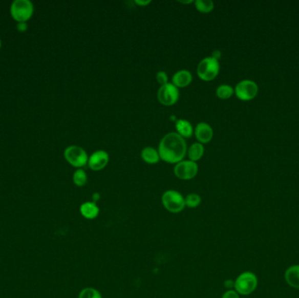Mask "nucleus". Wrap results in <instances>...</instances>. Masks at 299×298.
I'll list each match as a JSON object with an SVG mask.
<instances>
[{"mask_svg": "<svg viewBox=\"0 0 299 298\" xmlns=\"http://www.w3.org/2000/svg\"><path fill=\"white\" fill-rule=\"evenodd\" d=\"M186 150L185 139L177 132H170L162 138L158 152L162 160L169 164H178L185 158Z\"/></svg>", "mask_w": 299, "mask_h": 298, "instance_id": "f257e3e1", "label": "nucleus"}, {"mask_svg": "<svg viewBox=\"0 0 299 298\" xmlns=\"http://www.w3.org/2000/svg\"><path fill=\"white\" fill-rule=\"evenodd\" d=\"M258 275L254 272H243L234 280V290L240 295H251L258 287Z\"/></svg>", "mask_w": 299, "mask_h": 298, "instance_id": "f03ea898", "label": "nucleus"}, {"mask_svg": "<svg viewBox=\"0 0 299 298\" xmlns=\"http://www.w3.org/2000/svg\"><path fill=\"white\" fill-rule=\"evenodd\" d=\"M34 6L30 0H14L10 7L12 18L17 23L27 22L33 15Z\"/></svg>", "mask_w": 299, "mask_h": 298, "instance_id": "7ed1b4c3", "label": "nucleus"}, {"mask_svg": "<svg viewBox=\"0 0 299 298\" xmlns=\"http://www.w3.org/2000/svg\"><path fill=\"white\" fill-rule=\"evenodd\" d=\"M161 201L164 207L172 214H179L186 207L185 198L175 190L165 191L162 195Z\"/></svg>", "mask_w": 299, "mask_h": 298, "instance_id": "20e7f679", "label": "nucleus"}, {"mask_svg": "<svg viewBox=\"0 0 299 298\" xmlns=\"http://www.w3.org/2000/svg\"><path fill=\"white\" fill-rule=\"evenodd\" d=\"M220 72V63L215 58L206 57L199 63L197 68V74L201 80L210 81L216 79Z\"/></svg>", "mask_w": 299, "mask_h": 298, "instance_id": "39448f33", "label": "nucleus"}, {"mask_svg": "<svg viewBox=\"0 0 299 298\" xmlns=\"http://www.w3.org/2000/svg\"><path fill=\"white\" fill-rule=\"evenodd\" d=\"M64 158L69 164L79 169L85 166L89 161L87 152L77 145L67 147L64 151Z\"/></svg>", "mask_w": 299, "mask_h": 298, "instance_id": "423d86ee", "label": "nucleus"}, {"mask_svg": "<svg viewBox=\"0 0 299 298\" xmlns=\"http://www.w3.org/2000/svg\"><path fill=\"white\" fill-rule=\"evenodd\" d=\"M259 88L257 82L251 80H243L237 83L234 94L241 101H251L258 96Z\"/></svg>", "mask_w": 299, "mask_h": 298, "instance_id": "0eeeda50", "label": "nucleus"}, {"mask_svg": "<svg viewBox=\"0 0 299 298\" xmlns=\"http://www.w3.org/2000/svg\"><path fill=\"white\" fill-rule=\"evenodd\" d=\"M180 98V91L174 84L168 82L159 88L158 91V99L161 104L172 106L175 104Z\"/></svg>", "mask_w": 299, "mask_h": 298, "instance_id": "6e6552de", "label": "nucleus"}, {"mask_svg": "<svg viewBox=\"0 0 299 298\" xmlns=\"http://www.w3.org/2000/svg\"><path fill=\"white\" fill-rule=\"evenodd\" d=\"M199 172V166L196 162L185 160L178 163L174 167V174L178 179L190 180L196 177Z\"/></svg>", "mask_w": 299, "mask_h": 298, "instance_id": "1a4fd4ad", "label": "nucleus"}, {"mask_svg": "<svg viewBox=\"0 0 299 298\" xmlns=\"http://www.w3.org/2000/svg\"><path fill=\"white\" fill-rule=\"evenodd\" d=\"M110 161V156L104 151H97L91 154L89 158L88 164L93 171H101L105 168Z\"/></svg>", "mask_w": 299, "mask_h": 298, "instance_id": "9d476101", "label": "nucleus"}, {"mask_svg": "<svg viewBox=\"0 0 299 298\" xmlns=\"http://www.w3.org/2000/svg\"><path fill=\"white\" fill-rule=\"evenodd\" d=\"M195 134L200 143H207L212 139L213 131L208 123L200 122L195 127Z\"/></svg>", "mask_w": 299, "mask_h": 298, "instance_id": "9b49d317", "label": "nucleus"}, {"mask_svg": "<svg viewBox=\"0 0 299 298\" xmlns=\"http://www.w3.org/2000/svg\"><path fill=\"white\" fill-rule=\"evenodd\" d=\"M284 276L289 286L299 289V264H294L286 268Z\"/></svg>", "mask_w": 299, "mask_h": 298, "instance_id": "f8f14e48", "label": "nucleus"}, {"mask_svg": "<svg viewBox=\"0 0 299 298\" xmlns=\"http://www.w3.org/2000/svg\"><path fill=\"white\" fill-rule=\"evenodd\" d=\"M193 81V75L188 70H180L174 74L173 76V84L179 88H185L190 85Z\"/></svg>", "mask_w": 299, "mask_h": 298, "instance_id": "ddd939ff", "label": "nucleus"}, {"mask_svg": "<svg viewBox=\"0 0 299 298\" xmlns=\"http://www.w3.org/2000/svg\"><path fill=\"white\" fill-rule=\"evenodd\" d=\"M80 212L81 216L87 220H94L97 218L100 212V209L96 203L93 201H87L81 204L80 206Z\"/></svg>", "mask_w": 299, "mask_h": 298, "instance_id": "4468645a", "label": "nucleus"}, {"mask_svg": "<svg viewBox=\"0 0 299 298\" xmlns=\"http://www.w3.org/2000/svg\"><path fill=\"white\" fill-rule=\"evenodd\" d=\"M177 133L183 138H189L194 134V128L191 122L186 120L180 119L176 122Z\"/></svg>", "mask_w": 299, "mask_h": 298, "instance_id": "2eb2a0df", "label": "nucleus"}, {"mask_svg": "<svg viewBox=\"0 0 299 298\" xmlns=\"http://www.w3.org/2000/svg\"><path fill=\"white\" fill-rule=\"evenodd\" d=\"M141 158H143L145 163L150 164H154L159 163L160 157L159 152L153 147H145L141 152Z\"/></svg>", "mask_w": 299, "mask_h": 298, "instance_id": "dca6fc26", "label": "nucleus"}, {"mask_svg": "<svg viewBox=\"0 0 299 298\" xmlns=\"http://www.w3.org/2000/svg\"><path fill=\"white\" fill-rule=\"evenodd\" d=\"M204 146L201 143L191 144L188 150V157L191 161H199L204 154Z\"/></svg>", "mask_w": 299, "mask_h": 298, "instance_id": "f3484780", "label": "nucleus"}, {"mask_svg": "<svg viewBox=\"0 0 299 298\" xmlns=\"http://www.w3.org/2000/svg\"><path fill=\"white\" fill-rule=\"evenodd\" d=\"M233 94H234V90L227 84H222L221 86H219L216 90V96L222 100L230 98Z\"/></svg>", "mask_w": 299, "mask_h": 298, "instance_id": "a211bd4d", "label": "nucleus"}, {"mask_svg": "<svg viewBox=\"0 0 299 298\" xmlns=\"http://www.w3.org/2000/svg\"><path fill=\"white\" fill-rule=\"evenodd\" d=\"M195 7L199 12L208 13L215 8V4L211 0H196Z\"/></svg>", "mask_w": 299, "mask_h": 298, "instance_id": "6ab92c4d", "label": "nucleus"}, {"mask_svg": "<svg viewBox=\"0 0 299 298\" xmlns=\"http://www.w3.org/2000/svg\"><path fill=\"white\" fill-rule=\"evenodd\" d=\"M73 181L75 185L81 187L86 185L88 181L87 174L82 169H77L73 175Z\"/></svg>", "mask_w": 299, "mask_h": 298, "instance_id": "aec40b11", "label": "nucleus"}, {"mask_svg": "<svg viewBox=\"0 0 299 298\" xmlns=\"http://www.w3.org/2000/svg\"><path fill=\"white\" fill-rule=\"evenodd\" d=\"M186 206L189 208H196L201 205V198L199 194H190L185 198Z\"/></svg>", "mask_w": 299, "mask_h": 298, "instance_id": "412c9836", "label": "nucleus"}, {"mask_svg": "<svg viewBox=\"0 0 299 298\" xmlns=\"http://www.w3.org/2000/svg\"><path fill=\"white\" fill-rule=\"evenodd\" d=\"M78 298H102L101 293L99 292V290L94 288H85V289H81V292L79 294Z\"/></svg>", "mask_w": 299, "mask_h": 298, "instance_id": "4be33fe9", "label": "nucleus"}, {"mask_svg": "<svg viewBox=\"0 0 299 298\" xmlns=\"http://www.w3.org/2000/svg\"><path fill=\"white\" fill-rule=\"evenodd\" d=\"M156 78H157V81H158V82H159L161 86L168 83V75L165 71H159V73L157 74V75H156Z\"/></svg>", "mask_w": 299, "mask_h": 298, "instance_id": "5701e85b", "label": "nucleus"}, {"mask_svg": "<svg viewBox=\"0 0 299 298\" xmlns=\"http://www.w3.org/2000/svg\"><path fill=\"white\" fill-rule=\"evenodd\" d=\"M222 298H241L238 293L234 289H230L225 291L224 294L222 295Z\"/></svg>", "mask_w": 299, "mask_h": 298, "instance_id": "b1692460", "label": "nucleus"}, {"mask_svg": "<svg viewBox=\"0 0 299 298\" xmlns=\"http://www.w3.org/2000/svg\"><path fill=\"white\" fill-rule=\"evenodd\" d=\"M16 27L19 33H25L28 29V24L27 22H20V23H17Z\"/></svg>", "mask_w": 299, "mask_h": 298, "instance_id": "393cba45", "label": "nucleus"}, {"mask_svg": "<svg viewBox=\"0 0 299 298\" xmlns=\"http://www.w3.org/2000/svg\"><path fill=\"white\" fill-rule=\"evenodd\" d=\"M224 286L227 290L234 289V281L231 280V279H227V280L224 282Z\"/></svg>", "mask_w": 299, "mask_h": 298, "instance_id": "a878e982", "label": "nucleus"}, {"mask_svg": "<svg viewBox=\"0 0 299 298\" xmlns=\"http://www.w3.org/2000/svg\"><path fill=\"white\" fill-rule=\"evenodd\" d=\"M151 2H152L151 0H147V1H142V0H136V1H135V3L137 4V5H138V6H146L147 5H149V4H151Z\"/></svg>", "mask_w": 299, "mask_h": 298, "instance_id": "bb28decb", "label": "nucleus"}, {"mask_svg": "<svg viewBox=\"0 0 299 298\" xmlns=\"http://www.w3.org/2000/svg\"><path fill=\"white\" fill-rule=\"evenodd\" d=\"M221 55H222V53L220 52L219 50H216L212 53V58H215L216 60H218L220 58H221Z\"/></svg>", "mask_w": 299, "mask_h": 298, "instance_id": "cd10ccee", "label": "nucleus"}, {"mask_svg": "<svg viewBox=\"0 0 299 298\" xmlns=\"http://www.w3.org/2000/svg\"><path fill=\"white\" fill-rule=\"evenodd\" d=\"M100 199V194L98 193L93 194V202L96 203V201Z\"/></svg>", "mask_w": 299, "mask_h": 298, "instance_id": "c85d7f7f", "label": "nucleus"}, {"mask_svg": "<svg viewBox=\"0 0 299 298\" xmlns=\"http://www.w3.org/2000/svg\"><path fill=\"white\" fill-rule=\"evenodd\" d=\"M180 3L191 4V3H193V0H189V1H180Z\"/></svg>", "mask_w": 299, "mask_h": 298, "instance_id": "c756f323", "label": "nucleus"}, {"mask_svg": "<svg viewBox=\"0 0 299 298\" xmlns=\"http://www.w3.org/2000/svg\"><path fill=\"white\" fill-rule=\"evenodd\" d=\"M1 47H2V39L0 38V49H1Z\"/></svg>", "mask_w": 299, "mask_h": 298, "instance_id": "7c9ffc66", "label": "nucleus"}]
</instances>
